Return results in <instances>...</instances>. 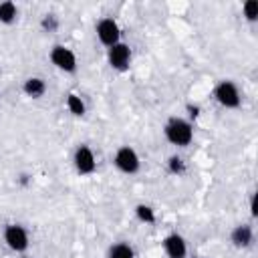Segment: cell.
<instances>
[{"label": "cell", "instance_id": "cell-17", "mask_svg": "<svg viewBox=\"0 0 258 258\" xmlns=\"http://www.w3.org/2000/svg\"><path fill=\"white\" fill-rule=\"evenodd\" d=\"M169 169L173 171V173H181L183 171V161H181V157H171L169 159Z\"/></svg>", "mask_w": 258, "mask_h": 258}, {"label": "cell", "instance_id": "cell-16", "mask_svg": "<svg viewBox=\"0 0 258 258\" xmlns=\"http://www.w3.org/2000/svg\"><path fill=\"white\" fill-rule=\"evenodd\" d=\"M135 212H137V218H139L141 222H147V224L155 222V214H153V210H151L149 206H143V204H139V206L135 208Z\"/></svg>", "mask_w": 258, "mask_h": 258}, {"label": "cell", "instance_id": "cell-10", "mask_svg": "<svg viewBox=\"0 0 258 258\" xmlns=\"http://www.w3.org/2000/svg\"><path fill=\"white\" fill-rule=\"evenodd\" d=\"M232 242L236 246H240V248L250 246V242H252V228L250 226H236L232 230Z\"/></svg>", "mask_w": 258, "mask_h": 258}, {"label": "cell", "instance_id": "cell-15", "mask_svg": "<svg viewBox=\"0 0 258 258\" xmlns=\"http://www.w3.org/2000/svg\"><path fill=\"white\" fill-rule=\"evenodd\" d=\"M242 10H244V16L250 22H254L258 18V0H246L244 6H242Z\"/></svg>", "mask_w": 258, "mask_h": 258}, {"label": "cell", "instance_id": "cell-9", "mask_svg": "<svg viewBox=\"0 0 258 258\" xmlns=\"http://www.w3.org/2000/svg\"><path fill=\"white\" fill-rule=\"evenodd\" d=\"M163 248H165V254L169 258H185V254H187L185 240L179 234H169L163 240Z\"/></svg>", "mask_w": 258, "mask_h": 258}, {"label": "cell", "instance_id": "cell-7", "mask_svg": "<svg viewBox=\"0 0 258 258\" xmlns=\"http://www.w3.org/2000/svg\"><path fill=\"white\" fill-rule=\"evenodd\" d=\"M129 60H131V48L125 44V42H117L113 46H109V64L117 71H125L129 67Z\"/></svg>", "mask_w": 258, "mask_h": 258}, {"label": "cell", "instance_id": "cell-11", "mask_svg": "<svg viewBox=\"0 0 258 258\" xmlns=\"http://www.w3.org/2000/svg\"><path fill=\"white\" fill-rule=\"evenodd\" d=\"M44 91H46V85H44L42 79H38V77H30V79H26V83H24V93H26L28 97L38 99V97L44 95Z\"/></svg>", "mask_w": 258, "mask_h": 258}, {"label": "cell", "instance_id": "cell-5", "mask_svg": "<svg viewBox=\"0 0 258 258\" xmlns=\"http://www.w3.org/2000/svg\"><path fill=\"white\" fill-rule=\"evenodd\" d=\"M50 60H52L54 67H58L64 73H73L77 69V56H75V52L71 48H67V46H60V44L52 46Z\"/></svg>", "mask_w": 258, "mask_h": 258}, {"label": "cell", "instance_id": "cell-1", "mask_svg": "<svg viewBox=\"0 0 258 258\" xmlns=\"http://www.w3.org/2000/svg\"><path fill=\"white\" fill-rule=\"evenodd\" d=\"M165 137H167V141L173 143V145H179V147L189 145L191 139H194L191 123H187L185 119H179V117L169 119V123L165 125Z\"/></svg>", "mask_w": 258, "mask_h": 258}, {"label": "cell", "instance_id": "cell-13", "mask_svg": "<svg viewBox=\"0 0 258 258\" xmlns=\"http://www.w3.org/2000/svg\"><path fill=\"white\" fill-rule=\"evenodd\" d=\"M67 107H69V111L73 113V115H83L85 113V103H83V99L79 97V95H75V93H71L69 97H67Z\"/></svg>", "mask_w": 258, "mask_h": 258}, {"label": "cell", "instance_id": "cell-4", "mask_svg": "<svg viewBox=\"0 0 258 258\" xmlns=\"http://www.w3.org/2000/svg\"><path fill=\"white\" fill-rule=\"evenodd\" d=\"M97 36L105 46H113L119 42L121 36V28L117 24L115 18H101L97 24Z\"/></svg>", "mask_w": 258, "mask_h": 258}, {"label": "cell", "instance_id": "cell-14", "mask_svg": "<svg viewBox=\"0 0 258 258\" xmlns=\"http://www.w3.org/2000/svg\"><path fill=\"white\" fill-rule=\"evenodd\" d=\"M109 258H135V254H133V248L129 244H123L121 242V244H115L111 248Z\"/></svg>", "mask_w": 258, "mask_h": 258}, {"label": "cell", "instance_id": "cell-3", "mask_svg": "<svg viewBox=\"0 0 258 258\" xmlns=\"http://www.w3.org/2000/svg\"><path fill=\"white\" fill-rule=\"evenodd\" d=\"M113 161H115L117 169H121L123 173H135V171L139 169V155H137L135 149L129 147V145L119 147Z\"/></svg>", "mask_w": 258, "mask_h": 258}, {"label": "cell", "instance_id": "cell-12", "mask_svg": "<svg viewBox=\"0 0 258 258\" xmlns=\"http://www.w3.org/2000/svg\"><path fill=\"white\" fill-rule=\"evenodd\" d=\"M16 16H18V10H16V4L14 2H10V0L0 2V22L10 24V22L16 20Z\"/></svg>", "mask_w": 258, "mask_h": 258}, {"label": "cell", "instance_id": "cell-2", "mask_svg": "<svg viewBox=\"0 0 258 258\" xmlns=\"http://www.w3.org/2000/svg\"><path fill=\"white\" fill-rule=\"evenodd\" d=\"M216 99L226 109H236L240 105V91L232 81H222L216 87Z\"/></svg>", "mask_w": 258, "mask_h": 258}, {"label": "cell", "instance_id": "cell-8", "mask_svg": "<svg viewBox=\"0 0 258 258\" xmlns=\"http://www.w3.org/2000/svg\"><path fill=\"white\" fill-rule=\"evenodd\" d=\"M75 167H77V171H79L81 175H89V173L95 171L97 161H95L93 151H91L87 145L77 147V151H75Z\"/></svg>", "mask_w": 258, "mask_h": 258}, {"label": "cell", "instance_id": "cell-6", "mask_svg": "<svg viewBox=\"0 0 258 258\" xmlns=\"http://www.w3.org/2000/svg\"><path fill=\"white\" fill-rule=\"evenodd\" d=\"M4 242H6L12 250H16V252H24V250L28 248V234H26V230H24L22 226L10 224V226L4 230Z\"/></svg>", "mask_w": 258, "mask_h": 258}]
</instances>
